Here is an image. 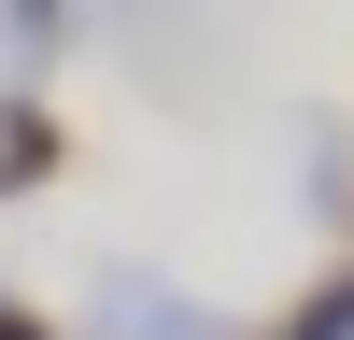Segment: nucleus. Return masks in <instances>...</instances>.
I'll return each mask as SVG.
<instances>
[{"mask_svg":"<svg viewBox=\"0 0 354 340\" xmlns=\"http://www.w3.org/2000/svg\"><path fill=\"white\" fill-rule=\"evenodd\" d=\"M85 326H100V340H227L185 283H142V270H113L100 298H85Z\"/></svg>","mask_w":354,"mask_h":340,"instance_id":"nucleus-1","label":"nucleus"},{"mask_svg":"<svg viewBox=\"0 0 354 340\" xmlns=\"http://www.w3.org/2000/svg\"><path fill=\"white\" fill-rule=\"evenodd\" d=\"M57 170H71V128H57V113L15 85V100H0V198H43Z\"/></svg>","mask_w":354,"mask_h":340,"instance_id":"nucleus-2","label":"nucleus"},{"mask_svg":"<svg viewBox=\"0 0 354 340\" xmlns=\"http://www.w3.org/2000/svg\"><path fill=\"white\" fill-rule=\"evenodd\" d=\"M71 28H85L71 0H0V57H15V71H43V57L71 43Z\"/></svg>","mask_w":354,"mask_h":340,"instance_id":"nucleus-3","label":"nucleus"},{"mask_svg":"<svg viewBox=\"0 0 354 340\" xmlns=\"http://www.w3.org/2000/svg\"><path fill=\"white\" fill-rule=\"evenodd\" d=\"M270 340H354V255H340V270H326V283H312V298H298V312H283V326H270Z\"/></svg>","mask_w":354,"mask_h":340,"instance_id":"nucleus-4","label":"nucleus"},{"mask_svg":"<svg viewBox=\"0 0 354 340\" xmlns=\"http://www.w3.org/2000/svg\"><path fill=\"white\" fill-rule=\"evenodd\" d=\"M0 340H57V326H43V312H28V298H0Z\"/></svg>","mask_w":354,"mask_h":340,"instance_id":"nucleus-5","label":"nucleus"}]
</instances>
